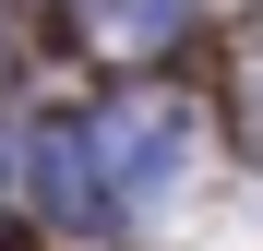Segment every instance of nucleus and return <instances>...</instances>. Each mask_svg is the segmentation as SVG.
<instances>
[{
  "label": "nucleus",
  "instance_id": "obj_1",
  "mask_svg": "<svg viewBox=\"0 0 263 251\" xmlns=\"http://www.w3.org/2000/svg\"><path fill=\"white\" fill-rule=\"evenodd\" d=\"M84 156H96V191L108 203H167L192 180V120L167 96H120L96 132H84Z\"/></svg>",
  "mask_w": 263,
  "mask_h": 251
}]
</instances>
